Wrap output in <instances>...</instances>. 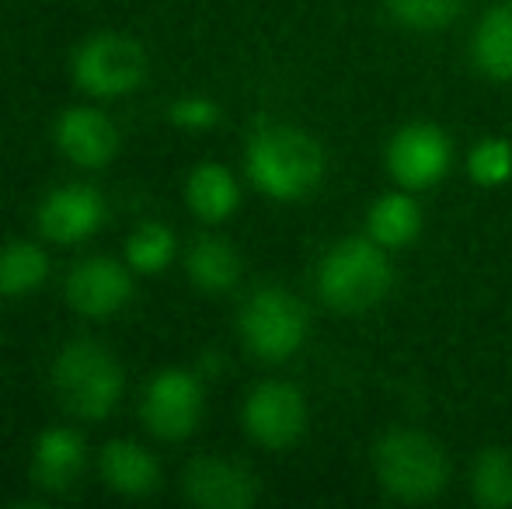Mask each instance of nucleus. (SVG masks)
<instances>
[{"instance_id":"nucleus-1","label":"nucleus","mask_w":512,"mask_h":509,"mask_svg":"<svg viewBox=\"0 0 512 509\" xmlns=\"http://www.w3.org/2000/svg\"><path fill=\"white\" fill-rule=\"evenodd\" d=\"M244 168L262 196L276 203H293L317 189L324 175V150L304 129L262 126L248 140Z\"/></svg>"},{"instance_id":"nucleus-2","label":"nucleus","mask_w":512,"mask_h":509,"mask_svg":"<svg viewBox=\"0 0 512 509\" xmlns=\"http://www.w3.org/2000/svg\"><path fill=\"white\" fill-rule=\"evenodd\" d=\"M394 269L384 245L366 238H345L317 265V293L338 314H363L391 293Z\"/></svg>"},{"instance_id":"nucleus-3","label":"nucleus","mask_w":512,"mask_h":509,"mask_svg":"<svg viewBox=\"0 0 512 509\" xmlns=\"http://www.w3.org/2000/svg\"><path fill=\"white\" fill-rule=\"evenodd\" d=\"M122 367L95 339H74L56 353L53 387L74 419L102 422L122 398Z\"/></svg>"},{"instance_id":"nucleus-4","label":"nucleus","mask_w":512,"mask_h":509,"mask_svg":"<svg viewBox=\"0 0 512 509\" xmlns=\"http://www.w3.org/2000/svg\"><path fill=\"white\" fill-rule=\"evenodd\" d=\"M377 482L398 503H432L450 482V464L432 436L418 429H391L373 450Z\"/></svg>"},{"instance_id":"nucleus-5","label":"nucleus","mask_w":512,"mask_h":509,"mask_svg":"<svg viewBox=\"0 0 512 509\" xmlns=\"http://www.w3.org/2000/svg\"><path fill=\"white\" fill-rule=\"evenodd\" d=\"M307 307L283 286H258L241 307L237 332L265 363H283L307 342Z\"/></svg>"},{"instance_id":"nucleus-6","label":"nucleus","mask_w":512,"mask_h":509,"mask_svg":"<svg viewBox=\"0 0 512 509\" xmlns=\"http://www.w3.org/2000/svg\"><path fill=\"white\" fill-rule=\"evenodd\" d=\"M74 84L91 98H122L147 77V53L122 32H98L74 49L70 60Z\"/></svg>"},{"instance_id":"nucleus-7","label":"nucleus","mask_w":512,"mask_h":509,"mask_svg":"<svg viewBox=\"0 0 512 509\" xmlns=\"http://www.w3.org/2000/svg\"><path fill=\"white\" fill-rule=\"evenodd\" d=\"M143 426L157 436V440L178 443L185 436L196 433L199 419H203V384L192 370L168 367L157 370L147 381L143 391Z\"/></svg>"},{"instance_id":"nucleus-8","label":"nucleus","mask_w":512,"mask_h":509,"mask_svg":"<svg viewBox=\"0 0 512 509\" xmlns=\"http://www.w3.org/2000/svg\"><path fill=\"white\" fill-rule=\"evenodd\" d=\"M244 433L269 450H286L307 429V401L290 381H262L251 387L241 408Z\"/></svg>"},{"instance_id":"nucleus-9","label":"nucleus","mask_w":512,"mask_h":509,"mask_svg":"<svg viewBox=\"0 0 512 509\" xmlns=\"http://www.w3.org/2000/svg\"><path fill=\"white\" fill-rule=\"evenodd\" d=\"M453 161V147L446 133L432 123H408L398 129L387 147V171L401 189H432L446 178Z\"/></svg>"},{"instance_id":"nucleus-10","label":"nucleus","mask_w":512,"mask_h":509,"mask_svg":"<svg viewBox=\"0 0 512 509\" xmlns=\"http://www.w3.org/2000/svg\"><path fill=\"white\" fill-rule=\"evenodd\" d=\"M63 293H67V304L84 318H112L133 300V269L129 262L108 255L81 258L67 272Z\"/></svg>"},{"instance_id":"nucleus-11","label":"nucleus","mask_w":512,"mask_h":509,"mask_svg":"<svg viewBox=\"0 0 512 509\" xmlns=\"http://www.w3.org/2000/svg\"><path fill=\"white\" fill-rule=\"evenodd\" d=\"M35 224L53 245H81L105 224V199L95 185H60L39 203Z\"/></svg>"},{"instance_id":"nucleus-12","label":"nucleus","mask_w":512,"mask_h":509,"mask_svg":"<svg viewBox=\"0 0 512 509\" xmlns=\"http://www.w3.org/2000/svg\"><path fill=\"white\" fill-rule=\"evenodd\" d=\"M182 492L203 509H248L258 503V478L227 457H196L182 475Z\"/></svg>"},{"instance_id":"nucleus-13","label":"nucleus","mask_w":512,"mask_h":509,"mask_svg":"<svg viewBox=\"0 0 512 509\" xmlns=\"http://www.w3.org/2000/svg\"><path fill=\"white\" fill-rule=\"evenodd\" d=\"M53 140L60 154L84 171L105 168L119 154V129L102 109H91V105H74V109L60 112L53 126Z\"/></svg>"},{"instance_id":"nucleus-14","label":"nucleus","mask_w":512,"mask_h":509,"mask_svg":"<svg viewBox=\"0 0 512 509\" xmlns=\"http://www.w3.org/2000/svg\"><path fill=\"white\" fill-rule=\"evenodd\" d=\"M84 464H88V447L81 433L70 426H53L39 433L32 447V482L49 496H63L81 482Z\"/></svg>"},{"instance_id":"nucleus-15","label":"nucleus","mask_w":512,"mask_h":509,"mask_svg":"<svg viewBox=\"0 0 512 509\" xmlns=\"http://www.w3.org/2000/svg\"><path fill=\"white\" fill-rule=\"evenodd\" d=\"M102 482L126 499H143L161 485V464L147 447L133 440H108L98 454Z\"/></svg>"},{"instance_id":"nucleus-16","label":"nucleus","mask_w":512,"mask_h":509,"mask_svg":"<svg viewBox=\"0 0 512 509\" xmlns=\"http://www.w3.org/2000/svg\"><path fill=\"white\" fill-rule=\"evenodd\" d=\"M185 203L203 224H223L241 206V185L223 164H199L185 182Z\"/></svg>"},{"instance_id":"nucleus-17","label":"nucleus","mask_w":512,"mask_h":509,"mask_svg":"<svg viewBox=\"0 0 512 509\" xmlns=\"http://www.w3.org/2000/svg\"><path fill=\"white\" fill-rule=\"evenodd\" d=\"M185 272L203 293H227L241 279V255L227 238L203 234L192 241L189 255H185Z\"/></svg>"},{"instance_id":"nucleus-18","label":"nucleus","mask_w":512,"mask_h":509,"mask_svg":"<svg viewBox=\"0 0 512 509\" xmlns=\"http://www.w3.org/2000/svg\"><path fill=\"white\" fill-rule=\"evenodd\" d=\"M366 231L377 245L384 248H405L422 231V210L408 192H387L370 206Z\"/></svg>"},{"instance_id":"nucleus-19","label":"nucleus","mask_w":512,"mask_h":509,"mask_svg":"<svg viewBox=\"0 0 512 509\" xmlns=\"http://www.w3.org/2000/svg\"><path fill=\"white\" fill-rule=\"evenodd\" d=\"M474 63L495 81H512V4H499L474 32Z\"/></svg>"},{"instance_id":"nucleus-20","label":"nucleus","mask_w":512,"mask_h":509,"mask_svg":"<svg viewBox=\"0 0 512 509\" xmlns=\"http://www.w3.org/2000/svg\"><path fill=\"white\" fill-rule=\"evenodd\" d=\"M49 279V255L32 241L0 248V297H28Z\"/></svg>"},{"instance_id":"nucleus-21","label":"nucleus","mask_w":512,"mask_h":509,"mask_svg":"<svg viewBox=\"0 0 512 509\" xmlns=\"http://www.w3.org/2000/svg\"><path fill=\"white\" fill-rule=\"evenodd\" d=\"M471 499L485 509H509L512 506V450L488 447L474 457Z\"/></svg>"},{"instance_id":"nucleus-22","label":"nucleus","mask_w":512,"mask_h":509,"mask_svg":"<svg viewBox=\"0 0 512 509\" xmlns=\"http://www.w3.org/2000/svg\"><path fill=\"white\" fill-rule=\"evenodd\" d=\"M178 252V241L171 234L168 224L161 220H143L133 234L122 245V258L129 262V269L140 272V276H154V272H164L171 265V258Z\"/></svg>"},{"instance_id":"nucleus-23","label":"nucleus","mask_w":512,"mask_h":509,"mask_svg":"<svg viewBox=\"0 0 512 509\" xmlns=\"http://www.w3.org/2000/svg\"><path fill=\"white\" fill-rule=\"evenodd\" d=\"M467 171H471V182L481 189H499L512 178V143L502 136H488L478 140L467 157Z\"/></svg>"},{"instance_id":"nucleus-24","label":"nucleus","mask_w":512,"mask_h":509,"mask_svg":"<svg viewBox=\"0 0 512 509\" xmlns=\"http://www.w3.org/2000/svg\"><path fill=\"white\" fill-rule=\"evenodd\" d=\"M460 7H464V0H387V11L401 25L418 28V32L446 28L460 14Z\"/></svg>"},{"instance_id":"nucleus-25","label":"nucleus","mask_w":512,"mask_h":509,"mask_svg":"<svg viewBox=\"0 0 512 509\" xmlns=\"http://www.w3.org/2000/svg\"><path fill=\"white\" fill-rule=\"evenodd\" d=\"M168 119L171 126L185 129V133H206L220 123V105L206 95H185L168 109Z\"/></svg>"}]
</instances>
